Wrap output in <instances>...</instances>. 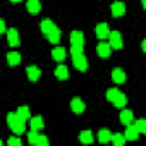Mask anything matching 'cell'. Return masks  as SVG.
<instances>
[{"label":"cell","mask_w":146,"mask_h":146,"mask_svg":"<svg viewBox=\"0 0 146 146\" xmlns=\"http://www.w3.org/2000/svg\"><path fill=\"white\" fill-rule=\"evenodd\" d=\"M72 62H74V67H76L78 70H81V72H84V70L88 69V60H86V57L83 55V52L72 55Z\"/></svg>","instance_id":"cell-1"},{"label":"cell","mask_w":146,"mask_h":146,"mask_svg":"<svg viewBox=\"0 0 146 146\" xmlns=\"http://www.w3.org/2000/svg\"><path fill=\"white\" fill-rule=\"evenodd\" d=\"M108 40H110V48H115V50H120L122 48V36H120V33L119 31H110L108 33Z\"/></svg>","instance_id":"cell-2"},{"label":"cell","mask_w":146,"mask_h":146,"mask_svg":"<svg viewBox=\"0 0 146 146\" xmlns=\"http://www.w3.org/2000/svg\"><path fill=\"white\" fill-rule=\"evenodd\" d=\"M70 45L79 48V50H83V46H84V36H83L81 31H72L70 33Z\"/></svg>","instance_id":"cell-3"},{"label":"cell","mask_w":146,"mask_h":146,"mask_svg":"<svg viewBox=\"0 0 146 146\" xmlns=\"http://www.w3.org/2000/svg\"><path fill=\"white\" fill-rule=\"evenodd\" d=\"M16 115H17V113H16ZM11 129H12L14 134H23V132H26V120L16 117V119L12 120V124H11Z\"/></svg>","instance_id":"cell-4"},{"label":"cell","mask_w":146,"mask_h":146,"mask_svg":"<svg viewBox=\"0 0 146 146\" xmlns=\"http://www.w3.org/2000/svg\"><path fill=\"white\" fill-rule=\"evenodd\" d=\"M70 108H72V112H74V113H83L84 108H86V105H84V102H83L81 98H72Z\"/></svg>","instance_id":"cell-5"},{"label":"cell","mask_w":146,"mask_h":146,"mask_svg":"<svg viewBox=\"0 0 146 146\" xmlns=\"http://www.w3.org/2000/svg\"><path fill=\"white\" fill-rule=\"evenodd\" d=\"M125 14V4L124 2H113L112 4V16L113 17H120Z\"/></svg>","instance_id":"cell-6"},{"label":"cell","mask_w":146,"mask_h":146,"mask_svg":"<svg viewBox=\"0 0 146 146\" xmlns=\"http://www.w3.org/2000/svg\"><path fill=\"white\" fill-rule=\"evenodd\" d=\"M26 9L29 11V14H38L41 11L40 0H28V2H26Z\"/></svg>","instance_id":"cell-7"},{"label":"cell","mask_w":146,"mask_h":146,"mask_svg":"<svg viewBox=\"0 0 146 146\" xmlns=\"http://www.w3.org/2000/svg\"><path fill=\"white\" fill-rule=\"evenodd\" d=\"M108 33H110V29H108V24H107V23H102V24L96 26V36H98L100 40L108 38Z\"/></svg>","instance_id":"cell-8"},{"label":"cell","mask_w":146,"mask_h":146,"mask_svg":"<svg viewBox=\"0 0 146 146\" xmlns=\"http://www.w3.org/2000/svg\"><path fill=\"white\" fill-rule=\"evenodd\" d=\"M96 52H98V55H100V57L107 58V57H110L112 48H110V45H108V43H100V45L96 46Z\"/></svg>","instance_id":"cell-9"},{"label":"cell","mask_w":146,"mask_h":146,"mask_svg":"<svg viewBox=\"0 0 146 146\" xmlns=\"http://www.w3.org/2000/svg\"><path fill=\"white\" fill-rule=\"evenodd\" d=\"M124 137H125V141L129 139V141H136L137 137H139V132L136 131V127L134 125H127V129H125V134H124Z\"/></svg>","instance_id":"cell-10"},{"label":"cell","mask_w":146,"mask_h":146,"mask_svg":"<svg viewBox=\"0 0 146 146\" xmlns=\"http://www.w3.org/2000/svg\"><path fill=\"white\" fill-rule=\"evenodd\" d=\"M28 78H29V81H38L40 79V76H41V70L36 67V65H31V67H28Z\"/></svg>","instance_id":"cell-11"},{"label":"cell","mask_w":146,"mask_h":146,"mask_svg":"<svg viewBox=\"0 0 146 146\" xmlns=\"http://www.w3.org/2000/svg\"><path fill=\"white\" fill-rule=\"evenodd\" d=\"M112 79L115 81V83H119V84H122L124 81H125V72L122 70V69H113L112 70Z\"/></svg>","instance_id":"cell-12"},{"label":"cell","mask_w":146,"mask_h":146,"mask_svg":"<svg viewBox=\"0 0 146 146\" xmlns=\"http://www.w3.org/2000/svg\"><path fill=\"white\" fill-rule=\"evenodd\" d=\"M7 40H9V45L11 46H17L19 45V35H17V29H9L7 33Z\"/></svg>","instance_id":"cell-13"},{"label":"cell","mask_w":146,"mask_h":146,"mask_svg":"<svg viewBox=\"0 0 146 146\" xmlns=\"http://www.w3.org/2000/svg\"><path fill=\"white\" fill-rule=\"evenodd\" d=\"M55 76H57L60 81H65V79L69 78V70H67V67H65L64 64H60V65L55 69Z\"/></svg>","instance_id":"cell-14"},{"label":"cell","mask_w":146,"mask_h":146,"mask_svg":"<svg viewBox=\"0 0 146 146\" xmlns=\"http://www.w3.org/2000/svg\"><path fill=\"white\" fill-rule=\"evenodd\" d=\"M65 50L62 48V46H57V48H53L52 50V57H53V60H57V62H64V58H65Z\"/></svg>","instance_id":"cell-15"},{"label":"cell","mask_w":146,"mask_h":146,"mask_svg":"<svg viewBox=\"0 0 146 146\" xmlns=\"http://www.w3.org/2000/svg\"><path fill=\"white\" fill-rule=\"evenodd\" d=\"M29 124H31V129H33V131H41L43 125H45L41 117H33V119L29 117Z\"/></svg>","instance_id":"cell-16"},{"label":"cell","mask_w":146,"mask_h":146,"mask_svg":"<svg viewBox=\"0 0 146 146\" xmlns=\"http://www.w3.org/2000/svg\"><path fill=\"white\" fill-rule=\"evenodd\" d=\"M46 38L50 40V43H58V41H60V29L55 26V28L46 35Z\"/></svg>","instance_id":"cell-17"},{"label":"cell","mask_w":146,"mask_h":146,"mask_svg":"<svg viewBox=\"0 0 146 146\" xmlns=\"http://www.w3.org/2000/svg\"><path fill=\"white\" fill-rule=\"evenodd\" d=\"M16 113H17V117H19V119H23V120H28V119L31 117V112H29V108H28V107H24V105H23V107H19Z\"/></svg>","instance_id":"cell-18"},{"label":"cell","mask_w":146,"mask_h":146,"mask_svg":"<svg viewBox=\"0 0 146 146\" xmlns=\"http://www.w3.org/2000/svg\"><path fill=\"white\" fill-rule=\"evenodd\" d=\"M120 122L125 124V125L132 124V112H131V110H122V113H120Z\"/></svg>","instance_id":"cell-19"},{"label":"cell","mask_w":146,"mask_h":146,"mask_svg":"<svg viewBox=\"0 0 146 146\" xmlns=\"http://www.w3.org/2000/svg\"><path fill=\"white\" fill-rule=\"evenodd\" d=\"M7 62H9V65H17V64L21 62V55H19L17 52H11V53L7 55Z\"/></svg>","instance_id":"cell-20"},{"label":"cell","mask_w":146,"mask_h":146,"mask_svg":"<svg viewBox=\"0 0 146 146\" xmlns=\"http://www.w3.org/2000/svg\"><path fill=\"white\" fill-rule=\"evenodd\" d=\"M112 103H113V105H115L117 108H122V107H124V105L127 103V98H125V95H124V93H120V91H119L117 98H115V100H113Z\"/></svg>","instance_id":"cell-21"},{"label":"cell","mask_w":146,"mask_h":146,"mask_svg":"<svg viewBox=\"0 0 146 146\" xmlns=\"http://www.w3.org/2000/svg\"><path fill=\"white\" fill-rule=\"evenodd\" d=\"M55 28V24L50 21V19H45V21H41V31H43V35H48L52 29Z\"/></svg>","instance_id":"cell-22"},{"label":"cell","mask_w":146,"mask_h":146,"mask_svg":"<svg viewBox=\"0 0 146 146\" xmlns=\"http://www.w3.org/2000/svg\"><path fill=\"white\" fill-rule=\"evenodd\" d=\"M79 139H81V143H84V144H91V143H93V134H91V131H83L81 136H79Z\"/></svg>","instance_id":"cell-23"},{"label":"cell","mask_w":146,"mask_h":146,"mask_svg":"<svg viewBox=\"0 0 146 146\" xmlns=\"http://www.w3.org/2000/svg\"><path fill=\"white\" fill-rule=\"evenodd\" d=\"M110 137H112V134H110V131H107V129H102L100 132H98V141L100 143H108L110 141Z\"/></svg>","instance_id":"cell-24"},{"label":"cell","mask_w":146,"mask_h":146,"mask_svg":"<svg viewBox=\"0 0 146 146\" xmlns=\"http://www.w3.org/2000/svg\"><path fill=\"white\" fill-rule=\"evenodd\" d=\"M134 127H136V131H137L139 134H146V120H144V119H139V120L134 124Z\"/></svg>","instance_id":"cell-25"},{"label":"cell","mask_w":146,"mask_h":146,"mask_svg":"<svg viewBox=\"0 0 146 146\" xmlns=\"http://www.w3.org/2000/svg\"><path fill=\"white\" fill-rule=\"evenodd\" d=\"M110 141H112L115 146H122V144L125 143V137H124L122 134H115V136H112V137H110Z\"/></svg>","instance_id":"cell-26"},{"label":"cell","mask_w":146,"mask_h":146,"mask_svg":"<svg viewBox=\"0 0 146 146\" xmlns=\"http://www.w3.org/2000/svg\"><path fill=\"white\" fill-rule=\"evenodd\" d=\"M38 132L36 131H33L31 129V132H28V141H29V144H36V141H38Z\"/></svg>","instance_id":"cell-27"},{"label":"cell","mask_w":146,"mask_h":146,"mask_svg":"<svg viewBox=\"0 0 146 146\" xmlns=\"http://www.w3.org/2000/svg\"><path fill=\"white\" fill-rule=\"evenodd\" d=\"M117 95H119V90L112 88V90H108V91H107V100H108V102H113V100L117 98Z\"/></svg>","instance_id":"cell-28"},{"label":"cell","mask_w":146,"mask_h":146,"mask_svg":"<svg viewBox=\"0 0 146 146\" xmlns=\"http://www.w3.org/2000/svg\"><path fill=\"white\" fill-rule=\"evenodd\" d=\"M48 144V139L45 136H38V141H36V146H46Z\"/></svg>","instance_id":"cell-29"},{"label":"cell","mask_w":146,"mask_h":146,"mask_svg":"<svg viewBox=\"0 0 146 146\" xmlns=\"http://www.w3.org/2000/svg\"><path fill=\"white\" fill-rule=\"evenodd\" d=\"M9 144H12V146H17V144H21V141H19L17 137H11V139H9Z\"/></svg>","instance_id":"cell-30"},{"label":"cell","mask_w":146,"mask_h":146,"mask_svg":"<svg viewBox=\"0 0 146 146\" xmlns=\"http://www.w3.org/2000/svg\"><path fill=\"white\" fill-rule=\"evenodd\" d=\"M0 33H5V23H4V19H0Z\"/></svg>","instance_id":"cell-31"},{"label":"cell","mask_w":146,"mask_h":146,"mask_svg":"<svg viewBox=\"0 0 146 146\" xmlns=\"http://www.w3.org/2000/svg\"><path fill=\"white\" fill-rule=\"evenodd\" d=\"M11 2H14V4H17V2H21V0H11Z\"/></svg>","instance_id":"cell-32"},{"label":"cell","mask_w":146,"mask_h":146,"mask_svg":"<svg viewBox=\"0 0 146 146\" xmlns=\"http://www.w3.org/2000/svg\"><path fill=\"white\" fill-rule=\"evenodd\" d=\"M0 144H4V143H2V141H0Z\"/></svg>","instance_id":"cell-33"}]
</instances>
